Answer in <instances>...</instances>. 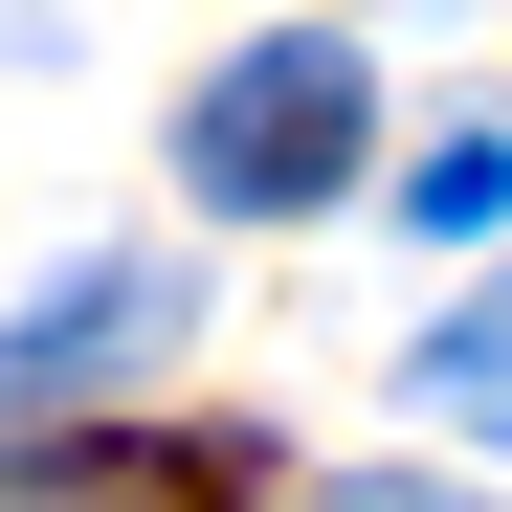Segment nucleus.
Listing matches in <instances>:
<instances>
[{
	"mask_svg": "<svg viewBox=\"0 0 512 512\" xmlns=\"http://www.w3.org/2000/svg\"><path fill=\"white\" fill-rule=\"evenodd\" d=\"M156 334H179V268H134V245L67 268V290H23V312H0V423L67 401V379H112V357H156Z\"/></svg>",
	"mask_w": 512,
	"mask_h": 512,
	"instance_id": "obj_3",
	"label": "nucleus"
},
{
	"mask_svg": "<svg viewBox=\"0 0 512 512\" xmlns=\"http://www.w3.org/2000/svg\"><path fill=\"white\" fill-rule=\"evenodd\" d=\"M423 401H446V423H512V268H490L446 334H423Z\"/></svg>",
	"mask_w": 512,
	"mask_h": 512,
	"instance_id": "obj_4",
	"label": "nucleus"
},
{
	"mask_svg": "<svg viewBox=\"0 0 512 512\" xmlns=\"http://www.w3.org/2000/svg\"><path fill=\"white\" fill-rule=\"evenodd\" d=\"M334 512H468V490H334Z\"/></svg>",
	"mask_w": 512,
	"mask_h": 512,
	"instance_id": "obj_6",
	"label": "nucleus"
},
{
	"mask_svg": "<svg viewBox=\"0 0 512 512\" xmlns=\"http://www.w3.org/2000/svg\"><path fill=\"white\" fill-rule=\"evenodd\" d=\"M357 134H379V67L334 45V23H290V45L201 67V112H179V179H201L223 223H312V201H357Z\"/></svg>",
	"mask_w": 512,
	"mask_h": 512,
	"instance_id": "obj_1",
	"label": "nucleus"
},
{
	"mask_svg": "<svg viewBox=\"0 0 512 512\" xmlns=\"http://www.w3.org/2000/svg\"><path fill=\"white\" fill-rule=\"evenodd\" d=\"M268 468L245 446H156V423H45V446H0V512H245Z\"/></svg>",
	"mask_w": 512,
	"mask_h": 512,
	"instance_id": "obj_2",
	"label": "nucleus"
},
{
	"mask_svg": "<svg viewBox=\"0 0 512 512\" xmlns=\"http://www.w3.org/2000/svg\"><path fill=\"white\" fill-rule=\"evenodd\" d=\"M401 201L446 223V245H468V223H512V134H446V156H423V179H401Z\"/></svg>",
	"mask_w": 512,
	"mask_h": 512,
	"instance_id": "obj_5",
	"label": "nucleus"
}]
</instances>
